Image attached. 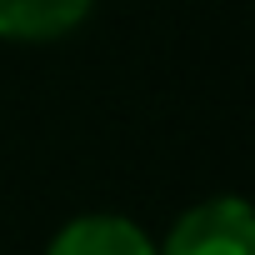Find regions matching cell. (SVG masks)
<instances>
[{"mask_svg": "<svg viewBox=\"0 0 255 255\" xmlns=\"http://www.w3.org/2000/svg\"><path fill=\"white\" fill-rule=\"evenodd\" d=\"M155 255H255V215L240 195H210L165 230Z\"/></svg>", "mask_w": 255, "mask_h": 255, "instance_id": "1", "label": "cell"}, {"mask_svg": "<svg viewBox=\"0 0 255 255\" xmlns=\"http://www.w3.org/2000/svg\"><path fill=\"white\" fill-rule=\"evenodd\" d=\"M45 255H155V240L130 220V215H115V210H90L65 220Z\"/></svg>", "mask_w": 255, "mask_h": 255, "instance_id": "2", "label": "cell"}, {"mask_svg": "<svg viewBox=\"0 0 255 255\" xmlns=\"http://www.w3.org/2000/svg\"><path fill=\"white\" fill-rule=\"evenodd\" d=\"M95 0H0V40L15 45H45L65 40L75 25H85Z\"/></svg>", "mask_w": 255, "mask_h": 255, "instance_id": "3", "label": "cell"}]
</instances>
